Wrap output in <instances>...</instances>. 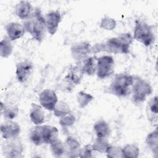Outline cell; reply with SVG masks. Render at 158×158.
I'll return each mask as SVG.
<instances>
[{"label": "cell", "mask_w": 158, "mask_h": 158, "mask_svg": "<svg viewBox=\"0 0 158 158\" xmlns=\"http://www.w3.org/2000/svg\"><path fill=\"white\" fill-rule=\"evenodd\" d=\"M133 41V36L129 33H124L110 38L104 43L94 44L92 46V53L106 52L109 54H126L129 52Z\"/></svg>", "instance_id": "cell-1"}, {"label": "cell", "mask_w": 158, "mask_h": 158, "mask_svg": "<svg viewBox=\"0 0 158 158\" xmlns=\"http://www.w3.org/2000/svg\"><path fill=\"white\" fill-rule=\"evenodd\" d=\"M26 32L29 33L33 38L41 43L44 40L47 32L44 17L38 7H35L30 17L23 23Z\"/></svg>", "instance_id": "cell-2"}, {"label": "cell", "mask_w": 158, "mask_h": 158, "mask_svg": "<svg viewBox=\"0 0 158 158\" xmlns=\"http://www.w3.org/2000/svg\"><path fill=\"white\" fill-rule=\"evenodd\" d=\"M135 77L125 73H120L115 75L113 81L107 88V93L118 98H124L131 94V86Z\"/></svg>", "instance_id": "cell-3"}, {"label": "cell", "mask_w": 158, "mask_h": 158, "mask_svg": "<svg viewBox=\"0 0 158 158\" xmlns=\"http://www.w3.org/2000/svg\"><path fill=\"white\" fill-rule=\"evenodd\" d=\"M133 40L148 47L155 41V35L152 27L147 22L136 20L133 30Z\"/></svg>", "instance_id": "cell-4"}, {"label": "cell", "mask_w": 158, "mask_h": 158, "mask_svg": "<svg viewBox=\"0 0 158 158\" xmlns=\"http://www.w3.org/2000/svg\"><path fill=\"white\" fill-rule=\"evenodd\" d=\"M152 87L147 80L138 77L135 78L131 91L134 103L141 104L152 93Z\"/></svg>", "instance_id": "cell-5"}, {"label": "cell", "mask_w": 158, "mask_h": 158, "mask_svg": "<svg viewBox=\"0 0 158 158\" xmlns=\"http://www.w3.org/2000/svg\"><path fill=\"white\" fill-rule=\"evenodd\" d=\"M2 151L4 157L7 158L22 157L23 156V145L19 137L4 139L2 144Z\"/></svg>", "instance_id": "cell-6"}, {"label": "cell", "mask_w": 158, "mask_h": 158, "mask_svg": "<svg viewBox=\"0 0 158 158\" xmlns=\"http://www.w3.org/2000/svg\"><path fill=\"white\" fill-rule=\"evenodd\" d=\"M115 61L110 55H104L97 58L96 75L100 79L109 77L114 72Z\"/></svg>", "instance_id": "cell-7"}, {"label": "cell", "mask_w": 158, "mask_h": 158, "mask_svg": "<svg viewBox=\"0 0 158 158\" xmlns=\"http://www.w3.org/2000/svg\"><path fill=\"white\" fill-rule=\"evenodd\" d=\"M79 64L72 66L67 74L65 76L62 82L63 88L67 90L70 91L76 85H79L83 78L84 73L82 70L81 64Z\"/></svg>", "instance_id": "cell-8"}, {"label": "cell", "mask_w": 158, "mask_h": 158, "mask_svg": "<svg viewBox=\"0 0 158 158\" xmlns=\"http://www.w3.org/2000/svg\"><path fill=\"white\" fill-rule=\"evenodd\" d=\"M91 53L92 46L88 41L77 42L70 48L71 56L77 62H82Z\"/></svg>", "instance_id": "cell-9"}, {"label": "cell", "mask_w": 158, "mask_h": 158, "mask_svg": "<svg viewBox=\"0 0 158 158\" xmlns=\"http://www.w3.org/2000/svg\"><path fill=\"white\" fill-rule=\"evenodd\" d=\"M33 72V64L28 60H25L19 62L15 66V76L17 81L23 83L28 80Z\"/></svg>", "instance_id": "cell-10"}, {"label": "cell", "mask_w": 158, "mask_h": 158, "mask_svg": "<svg viewBox=\"0 0 158 158\" xmlns=\"http://www.w3.org/2000/svg\"><path fill=\"white\" fill-rule=\"evenodd\" d=\"M1 133L4 139H10L19 137L21 128L20 125L13 120H6L1 125Z\"/></svg>", "instance_id": "cell-11"}, {"label": "cell", "mask_w": 158, "mask_h": 158, "mask_svg": "<svg viewBox=\"0 0 158 158\" xmlns=\"http://www.w3.org/2000/svg\"><path fill=\"white\" fill-rule=\"evenodd\" d=\"M39 102L43 109L49 111H53L56 104L58 102V97L56 92L51 89H45L39 94Z\"/></svg>", "instance_id": "cell-12"}, {"label": "cell", "mask_w": 158, "mask_h": 158, "mask_svg": "<svg viewBox=\"0 0 158 158\" xmlns=\"http://www.w3.org/2000/svg\"><path fill=\"white\" fill-rule=\"evenodd\" d=\"M44 20L47 32L51 36L56 34L62 20V15L59 10H51L46 14Z\"/></svg>", "instance_id": "cell-13"}, {"label": "cell", "mask_w": 158, "mask_h": 158, "mask_svg": "<svg viewBox=\"0 0 158 158\" xmlns=\"http://www.w3.org/2000/svg\"><path fill=\"white\" fill-rule=\"evenodd\" d=\"M19 113V108L15 101L7 98L4 102H1V115L5 120H14Z\"/></svg>", "instance_id": "cell-14"}, {"label": "cell", "mask_w": 158, "mask_h": 158, "mask_svg": "<svg viewBox=\"0 0 158 158\" xmlns=\"http://www.w3.org/2000/svg\"><path fill=\"white\" fill-rule=\"evenodd\" d=\"M6 31L7 36L12 41L20 39L26 32L23 24L15 22L8 23L6 26Z\"/></svg>", "instance_id": "cell-15"}, {"label": "cell", "mask_w": 158, "mask_h": 158, "mask_svg": "<svg viewBox=\"0 0 158 158\" xmlns=\"http://www.w3.org/2000/svg\"><path fill=\"white\" fill-rule=\"evenodd\" d=\"M65 154L69 157H78L80 156L81 145L79 141L73 136H68L64 142Z\"/></svg>", "instance_id": "cell-16"}, {"label": "cell", "mask_w": 158, "mask_h": 158, "mask_svg": "<svg viewBox=\"0 0 158 158\" xmlns=\"http://www.w3.org/2000/svg\"><path fill=\"white\" fill-rule=\"evenodd\" d=\"M14 10L15 15L19 19L25 20L32 14L34 9L30 2L27 1H20L16 4Z\"/></svg>", "instance_id": "cell-17"}, {"label": "cell", "mask_w": 158, "mask_h": 158, "mask_svg": "<svg viewBox=\"0 0 158 158\" xmlns=\"http://www.w3.org/2000/svg\"><path fill=\"white\" fill-rule=\"evenodd\" d=\"M31 122L35 125H41L44 122L45 115L43 107L40 104L31 103L29 114Z\"/></svg>", "instance_id": "cell-18"}, {"label": "cell", "mask_w": 158, "mask_h": 158, "mask_svg": "<svg viewBox=\"0 0 158 158\" xmlns=\"http://www.w3.org/2000/svg\"><path fill=\"white\" fill-rule=\"evenodd\" d=\"M41 127L45 144H50L59 138V130L57 127L48 125H42Z\"/></svg>", "instance_id": "cell-19"}, {"label": "cell", "mask_w": 158, "mask_h": 158, "mask_svg": "<svg viewBox=\"0 0 158 158\" xmlns=\"http://www.w3.org/2000/svg\"><path fill=\"white\" fill-rule=\"evenodd\" d=\"M93 130L96 137L107 138L110 134V127L104 119H99L94 123Z\"/></svg>", "instance_id": "cell-20"}, {"label": "cell", "mask_w": 158, "mask_h": 158, "mask_svg": "<svg viewBox=\"0 0 158 158\" xmlns=\"http://www.w3.org/2000/svg\"><path fill=\"white\" fill-rule=\"evenodd\" d=\"M146 143L151 151V152L154 154L155 157L158 156V131L157 128H156L155 130L149 133L146 137Z\"/></svg>", "instance_id": "cell-21"}, {"label": "cell", "mask_w": 158, "mask_h": 158, "mask_svg": "<svg viewBox=\"0 0 158 158\" xmlns=\"http://www.w3.org/2000/svg\"><path fill=\"white\" fill-rule=\"evenodd\" d=\"M81 63V68L84 75L93 76L96 74L97 58L93 56H89Z\"/></svg>", "instance_id": "cell-22"}, {"label": "cell", "mask_w": 158, "mask_h": 158, "mask_svg": "<svg viewBox=\"0 0 158 158\" xmlns=\"http://www.w3.org/2000/svg\"><path fill=\"white\" fill-rule=\"evenodd\" d=\"M42 125H35L29 133V139L30 141L35 146H40L44 144L43 132H42Z\"/></svg>", "instance_id": "cell-23"}, {"label": "cell", "mask_w": 158, "mask_h": 158, "mask_svg": "<svg viewBox=\"0 0 158 158\" xmlns=\"http://www.w3.org/2000/svg\"><path fill=\"white\" fill-rule=\"evenodd\" d=\"M12 41L8 38L7 36H4L0 41V56L1 57L8 58L13 51Z\"/></svg>", "instance_id": "cell-24"}, {"label": "cell", "mask_w": 158, "mask_h": 158, "mask_svg": "<svg viewBox=\"0 0 158 158\" xmlns=\"http://www.w3.org/2000/svg\"><path fill=\"white\" fill-rule=\"evenodd\" d=\"M123 158H136L139 156L140 150L139 146L135 143H128L122 148Z\"/></svg>", "instance_id": "cell-25"}, {"label": "cell", "mask_w": 158, "mask_h": 158, "mask_svg": "<svg viewBox=\"0 0 158 158\" xmlns=\"http://www.w3.org/2000/svg\"><path fill=\"white\" fill-rule=\"evenodd\" d=\"M50 150L52 154L56 157H61L65 154V143L60 140L57 139L49 144Z\"/></svg>", "instance_id": "cell-26"}, {"label": "cell", "mask_w": 158, "mask_h": 158, "mask_svg": "<svg viewBox=\"0 0 158 158\" xmlns=\"http://www.w3.org/2000/svg\"><path fill=\"white\" fill-rule=\"evenodd\" d=\"M109 146L110 143L107 138L100 137H96L92 144L94 151L101 154H106Z\"/></svg>", "instance_id": "cell-27"}, {"label": "cell", "mask_w": 158, "mask_h": 158, "mask_svg": "<svg viewBox=\"0 0 158 158\" xmlns=\"http://www.w3.org/2000/svg\"><path fill=\"white\" fill-rule=\"evenodd\" d=\"M94 99V97L92 94L83 91H79L77 94V101L78 105L81 109L85 108Z\"/></svg>", "instance_id": "cell-28"}, {"label": "cell", "mask_w": 158, "mask_h": 158, "mask_svg": "<svg viewBox=\"0 0 158 158\" xmlns=\"http://www.w3.org/2000/svg\"><path fill=\"white\" fill-rule=\"evenodd\" d=\"M52 112L56 117L60 118V117L70 112L71 110L70 106L66 102L62 100H60L58 101L56 104Z\"/></svg>", "instance_id": "cell-29"}, {"label": "cell", "mask_w": 158, "mask_h": 158, "mask_svg": "<svg viewBox=\"0 0 158 158\" xmlns=\"http://www.w3.org/2000/svg\"><path fill=\"white\" fill-rule=\"evenodd\" d=\"M116 26L117 22L115 20L111 17L106 15L101 19L99 27L102 30L106 31H112L115 28Z\"/></svg>", "instance_id": "cell-30"}, {"label": "cell", "mask_w": 158, "mask_h": 158, "mask_svg": "<svg viewBox=\"0 0 158 158\" xmlns=\"http://www.w3.org/2000/svg\"><path fill=\"white\" fill-rule=\"evenodd\" d=\"M76 121L75 116L70 112L59 118V123L63 128H67L72 126Z\"/></svg>", "instance_id": "cell-31"}, {"label": "cell", "mask_w": 158, "mask_h": 158, "mask_svg": "<svg viewBox=\"0 0 158 158\" xmlns=\"http://www.w3.org/2000/svg\"><path fill=\"white\" fill-rule=\"evenodd\" d=\"M157 99V96H154L149 99L148 103L147 109L148 110V113H151L150 114L152 118H153L154 116L157 117L158 114Z\"/></svg>", "instance_id": "cell-32"}, {"label": "cell", "mask_w": 158, "mask_h": 158, "mask_svg": "<svg viewBox=\"0 0 158 158\" xmlns=\"http://www.w3.org/2000/svg\"><path fill=\"white\" fill-rule=\"evenodd\" d=\"M106 154L107 157L123 158L122 148L120 146L110 144Z\"/></svg>", "instance_id": "cell-33"}, {"label": "cell", "mask_w": 158, "mask_h": 158, "mask_svg": "<svg viewBox=\"0 0 158 158\" xmlns=\"http://www.w3.org/2000/svg\"><path fill=\"white\" fill-rule=\"evenodd\" d=\"M94 152H95V151L93 148L92 144H87L81 148L79 157H81V158L93 157L94 156H93Z\"/></svg>", "instance_id": "cell-34"}]
</instances>
